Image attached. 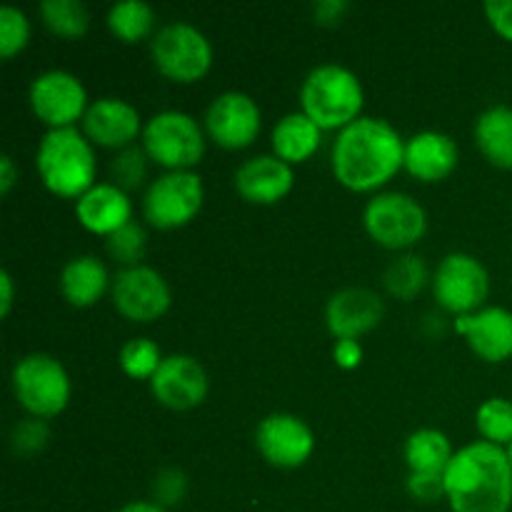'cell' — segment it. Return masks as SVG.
I'll return each mask as SVG.
<instances>
[{
	"instance_id": "obj_1",
	"label": "cell",
	"mask_w": 512,
	"mask_h": 512,
	"mask_svg": "<svg viewBox=\"0 0 512 512\" xmlns=\"http://www.w3.org/2000/svg\"><path fill=\"white\" fill-rule=\"evenodd\" d=\"M405 165V140L383 118H358L333 143V173L345 188L375 190Z\"/></svg>"
},
{
	"instance_id": "obj_2",
	"label": "cell",
	"mask_w": 512,
	"mask_h": 512,
	"mask_svg": "<svg viewBox=\"0 0 512 512\" xmlns=\"http://www.w3.org/2000/svg\"><path fill=\"white\" fill-rule=\"evenodd\" d=\"M445 498L453 512H510L512 465L508 450L488 440L458 450L445 468Z\"/></svg>"
},
{
	"instance_id": "obj_3",
	"label": "cell",
	"mask_w": 512,
	"mask_h": 512,
	"mask_svg": "<svg viewBox=\"0 0 512 512\" xmlns=\"http://www.w3.org/2000/svg\"><path fill=\"white\" fill-rule=\"evenodd\" d=\"M35 165L45 188L63 198H80L95 185V153L78 128H55L40 138Z\"/></svg>"
},
{
	"instance_id": "obj_4",
	"label": "cell",
	"mask_w": 512,
	"mask_h": 512,
	"mask_svg": "<svg viewBox=\"0 0 512 512\" xmlns=\"http://www.w3.org/2000/svg\"><path fill=\"white\" fill-rule=\"evenodd\" d=\"M300 105L320 130H343L358 120L363 110V83L353 70L338 63H323L305 75Z\"/></svg>"
},
{
	"instance_id": "obj_5",
	"label": "cell",
	"mask_w": 512,
	"mask_h": 512,
	"mask_svg": "<svg viewBox=\"0 0 512 512\" xmlns=\"http://www.w3.org/2000/svg\"><path fill=\"white\" fill-rule=\"evenodd\" d=\"M143 150L170 170H190L205 153L198 120L183 110H160L143 125Z\"/></svg>"
},
{
	"instance_id": "obj_6",
	"label": "cell",
	"mask_w": 512,
	"mask_h": 512,
	"mask_svg": "<svg viewBox=\"0 0 512 512\" xmlns=\"http://www.w3.org/2000/svg\"><path fill=\"white\" fill-rule=\"evenodd\" d=\"M13 388L18 403L35 418H53L70 400V378L53 355H25L13 368Z\"/></svg>"
},
{
	"instance_id": "obj_7",
	"label": "cell",
	"mask_w": 512,
	"mask_h": 512,
	"mask_svg": "<svg viewBox=\"0 0 512 512\" xmlns=\"http://www.w3.org/2000/svg\"><path fill=\"white\" fill-rule=\"evenodd\" d=\"M155 68L168 78L180 80V83H193L208 73L213 63V48L210 40L200 28L185 20H173L163 25L153 35L150 43Z\"/></svg>"
},
{
	"instance_id": "obj_8",
	"label": "cell",
	"mask_w": 512,
	"mask_h": 512,
	"mask_svg": "<svg viewBox=\"0 0 512 512\" xmlns=\"http://www.w3.org/2000/svg\"><path fill=\"white\" fill-rule=\"evenodd\" d=\"M363 220L370 238L393 250L410 248L428 230V215L423 205L413 195L400 193V190L373 195L365 205Z\"/></svg>"
},
{
	"instance_id": "obj_9",
	"label": "cell",
	"mask_w": 512,
	"mask_h": 512,
	"mask_svg": "<svg viewBox=\"0 0 512 512\" xmlns=\"http://www.w3.org/2000/svg\"><path fill=\"white\" fill-rule=\"evenodd\" d=\"M203 180L193 170H168L143 195V215L155 228H180L203 208Z\"/></svg>"
},
{
	"instance_id": "obj_10",
	"label": "cell",
	"mask_w": 512,
	"mask_h": 512,
	"mask_svg": "<svg viewBox=\"0 0 512 512\" xmlns=\"http://www.w3.org/2000/svg\"><path fill=\"white\" fill-rule=\"evenodd\" d=\"M435 300L455 315L478 313L490 293V275L478 258L450 253L440 260L433 275Z\"/></svg>"
},
{
	"instance_id": "obj_11",
	"label": "cell",
	"mask_w": 512,
	"mask_h": 512,
	"mask_svg": "<svg viewBox=\"0 0 512 512\" xmlns=\"http://www.w3.org/2000/svg\"><path fill=\"white\" fill-rule=\"evenodd\" d=\"M30 108L50 130L73 128L88 110V93L68 70H45L30 83Z\"/></svg>"
},
{
	"instance_id": "obj_12",
	"label": "cell",
	"mask_w": 512,
	"mask_h": 512,
	"mask_svg": "<svg viewBox=\"0 0 512 512\" xmlns=\"http://www.w3.org/2000/svg\"><path fill=\"white\" fill-rule=\"evenodd\" d=\"M170 285L163 275L148 265L118 270L113 278V303L128 320L150 323L170 308Z\"/></svg>"
},
{
	"instance_id": "obj_13",
	"label": "cell",
	"mask_w": 512,
	"mask_h": 512,
	"mask_svg": "<svg viewBox=\"0 0 512 512\" xmlns=\"http://www.w3.org/2000/svg\"><path fill=\"white\" fill-rule=\"evenodd\" d=\"M255 445L275 468H300L313 455L315 435L298 415L273 413L260 420Z\"/></svg>"
},
{
	"instance_id": "obj_14",
	"label": "cell",
	"mask_w": 512,
	"mask_h": 512,
	"mask_svg": "<svg viewBox=\"0 0 512 512\" xmlns=\"http://www.w3.org/2000/svg\"><path fill=\"white\" fill-rule=\"evenodd\" d=\"M205 130L223 148H248L260 133L258 103L240 90L218 95L205 113Z\"/></svg>"
},
{
	"instance_id": "obj_15",
	"label": "cell",
	"mask_w": 512,
	"mask_h": 512,
	"mask_svg": "<svg viewBox=\"0 0 512 512\" xmlns=\"http://www.w3.org/2000/svg\"><path fill=\"white\" fill-rule=\"evenodd\" d=\"M150 390L165 408L188 410L208 395V375L198 360L175 353L163 358L158 373L150 378Z\"/></svg>"
},
{
	"instance_id": "obj_16",
	"label": "cell",
	"mask_w": 512,
	"mask_h": 512,
	"mask_svg": "<svg viewBox=\"0 0 512 512\" xmlns=\"http://www.w3.org/2000/svg\"><path fill=\"white\" fill-rule=\"evenodd\" d=\"M455 330L465 335L475 355L488 363H503L512 355V313L505 308H480L478 313L458 315Z\"/></svg>"
},
{
	"instance_id": "obj_17",
	"label": "cell",
	"mask_w": 512,
	"mask_h": 512,
	"mask_svg": "<svg viewBox=\"0 0 512 512\" xmlns=\"http://www.w3.org/2000/svg\"><path fill=\"white\" fill-rule=\"evenodd\" d=\"M385 305L380 295L370 288H343L328 300V318L330 333L338 340L358 338L368 333L383 320Z\"/></svg>"
},
{
	"instance_id": "obj_18",
	"label": "cell",
	"mask_w": 512,
	"mask_h": 512,
	"mask_svg": "<svg viewBox=\"0 0 512 512\" xmlns=\"http://www.w3.org/2000/svg\"><path fill=\"white\" fill-rule=\"evenodd\" d=\"M83 133L103 148H128L140 133V113L120 98H100L83 115Z\"/></svg>"
},
{
	"instance_id": "obj_19",
	"label": "cell",
	"mask_w": 512,
	"mask_h": 512,
	"mask_svg": "<svg viewBox=\"0 0 512 512\" xmlns=\"http://www.w3.org/2000/svg\"><path fill=\"white\" fill-rule=\"evenodd\" d=\"M293 168L290 163L280 160L278 155H255L245 160L235 173V188L248 203L270 205L278 203L280 198L293 188Z\"/></svg>"
},
{
	"instance_id": "obj_20",
	"label": "cell",
	"mask_w": 512,
	"mask_h": 512,
	"mask_svg": "<svg viewBox=\"0 0 512 512\" xmlns=\"http://www.w3.org/2000/svg\"><path fill=\"white\" fill-rule=\"evenodd\" d=\"M75 215H78L80 225L88 228L90 233L110 238L115 230L133 220V203H130L128 193L115 183H95L78 198Z\"/></svg>"
},
{
	"instance_id": "obj_21",
	"label": "cell",
	"mask_w": 512,
	"mask_h": 512,
	"mask_svg": "<svg viewBox=\"0 0 512 512\" xmlns=\"http://www.w3.org/2000/svg\"><path fill=\"white\" fill-rule=\"evenodd\" d=\"M455 165H458V145L450 135L423 130L405 140V168L418 180L433 183L448 178Z\"/></svg>"
},
{
	"instance_id": "obj_22",
	"label": "cell",
	"mask_w": 512,
	"mask_h": 512,
	"mask_svg": "<svg viewBox=\"0 0 512 512\" xmlns=\"http://www.w3.org/2000/svg\"><path fill=\"white\" fill-rule=\"evenodd\" d=\"M108 288V268L95 255H78L68 260L60 273V290L75 308H88Z\"/></svg>"
},
{
	"instance_id": "obj_23",
	"label": "cell",
	"mask_w": 512,
	"mask_h": 512,
	"mask_svg": "<svg viewBox=\"0 0 512 512\" xmlns=\"http://www.w3.org/2000/svg\"><path fill=\"white\" fill-rule=\"evenodd\" d=\"M475 143L498 168L512 170V108L493 105L475 120Z\"/></svg>"
},
{
	"instance_id": "obj_24",
	"label": "cell",
	"mask_w": 512,
	"mask_h": 512,
	"mask_svg": "<svg viewBox=\"0 0 512 512\" xmlns=\"http://www.w3.org/2000/svg\"><path fill=\"white\" fill-rule=\"evenodd\" d=\"M320 133L323 130L303 113H288L275 123L273 128V150L285 163H303L318 150Z\"/></svg>"
},
{
	"instance_id": "obj_25",
	"label": "cell",
	"mask_w": 512,
	"mask_h": 512,
	"mask_svg": "<svg viewBox=\"0 0 512 512\" xmlns=\"http://www.w3.org/2000/svg\"><path fill=\"white\" fill-rule=\"evenodd\" d=\"M403 453L410 465V473H445L455 455L448 435L433 428H420L410 433Z\"/></svg>"
},
{
	"instance_id": "obj_26",
	"label": "cell",
	"mask_w": 512,
	"mask_h": 512,
	"mask_svg": "<svg viewBox=\"0 0 512 512\" xmlns=\"http://www.w3.org/2000/svg\"><path fill=\"white\" fill-rule=\"evenodd\" d=\"M153 25L155 10L145 0H120L108 10V28L125 43H135L150 35Z\"/></svg>"
},
{
	"instance_id": "obj_27",
	"label": "cell",
	"mask_w": 512,
	"mask_h": 512,
	"mask_svg": "<svg viewBox=\"0 0 512 512\" xmlns=\"http://www.w3.org/2000/svg\"><path fill=\"white\" fill-rule=\"evenodd\" d=\"M383 283L390 295L400 300H413L428 283V265L420 255H400L385 268Z\"/></svg>"
},
{
	"instance_id": "obj_28",
	"label": "cell",
	"mask_w": 512,
	"mask_h": 512,
	"mask_svg": "<svg viewBox=\"0 0 512 512\" xmlns=\"http://www.w3.org/2000/svg\"><path fill=\"white\" fill-rule=\"evenodd\" d=\"M40 15L45 25L63 38H78L90 25L88 8L80 0H43Z\"/></svg>"
},
{
	"instance_id": "obj_29",
	"label": "cell",
	"mask_w": 512,
	"mask_h": 512,
	"mask_svg": "<svg viewBox=\"0 0 512 512\" xmlns=\"http://www.w3.org/2000/svg\"><path fill=\"white\" fill-rule=\"evenodd\" d=\"M478 430L488 443H512V403L505 398H490L478 408Z\"/></svg>"
},
{
	"instance_id": "obj_30",
	"label": "cell",
	"mask_w": 512,
	"mask_h": 512,
	"mask_svg": "<svg viewBox=\"0 0 512 512\" xmlns=\"http://www.w3.org/2000/svg\"><path fill=\"white\" fill-rule=\"evenodd\" d=\"M160 363H163L160 348L150 338H133L120 348V368L135 380L153 378L158 373Z\"/></svg>"
},
{
	"instance_id": "obj_31",
	"label": "cell",
	"mask_w": 512,
	"mask_h": 512,
	"mask_svg": "<svg viewBox=\"0 0 512 512\" xmlns=\"http://www.w3.org/2000/svg\"><path fill=\"white\" fill-rule=\"evenodd\" d=\"M30 40V20L15 5H0V55L13 58Z\"/></svg>"
},
{
	"instance_id": "obj_32",
	"label": "cell",
	"mask_w": 512,
	"mask_h": 512,
	"mask_svg": "<svg viewBox=\"0 0 512 512\" xmlns=\"http://www.w3.org/2000/svg\"><path fill=\"white\" fill-rule=\"evenodd\" d=\"M108 253L113 255L118 263H123L125 268H133L140 265L138 260L145 253V230L140 228L135 220H130L128 225H123L120 230H115L108 238Z\"/></svg>"
},
{
	"instance_id": "obj_33",
	"label": "cell",
	"mask_w": 512,
	"mask_h": 512,
	"mask_svg": "<svg viewBox=\"0 0 512 512\" xmlns=\"http://www.w3.org/2000/svg\"><path fill=\"white\" fill-rule=\"evenodd\" d=\"M145 150L140 148H123L110 163V173L118 188H123L125 193L133 188H138L145 178Z\"/></svg>"
},
{
	"instance_id": "obj_34",
	"label": "cell",
	"mask_w": 512,
	"mask_h": 512,
	"mask_svg": "<svg viewBox=\"0 0 512 512\" xmlns=\"http://www.w3.org/2000/svg\"><path fill=\"white\" fill-rule=\"evenodd\" d=\"M50 440V430L45 425V420L40 418H28L20 420L18 425L10 433V445H13L15 455H33L38 450H43Z\"/></svg>"
},
{
	"instance_id": "obj_35",
	"label": "cell",
	"mask_w": 512,
	"mask_h": 512,
	"mask_svg": "<svg viewBox=\"0 0 512 512\" xmlns=\"http://www.w3.org/2000/svg\"><path fill=\"white\" fill-rule=\"evenodd\" d=\"M185 490H188V480L185 473L178 468H165L160 470L158 478L153 483V498L155 503L168 508V505H178L185 498Z\"/></svg>"
},
{
	"instance_id": "obj_36",
	"label": "cell",
	"mask_w": 512,
	"mask_h": 512,
	"mask_svg": "<svg viewBox=\"0 0 512 512\" xmlns=\"http://www.w3.org/2000/svg\"><path fill=\"white\" fill-rule=\"evenodd\" d=\"M408 493L420 503L445 498V473H410Z\"/></svg>"
},
{
	"instance_id": "obj_37",
	"label": "cell",
	"mask_w": 512,
	"mask_h": 512,
	"mask_svg": "<svg viewBox=\"0 0 512 512\" xmlns=\"http://www.w3.org/2000/svg\"><path fill=\"white\" fill-rule=\"evenodd\" d=\"M485 13L493 28L498 30L503 38L512 40V0H488L485 3Z\"/></svg>"
},
{
	"instance_id": "obj_38",
	"label": "cell",
	"mask_w": 512,
	"mask_h": 512,
	"mask_svg": "<svg viewBox=\"0 0 512 512\" xmlns=\"http://www.w3.org/2000/svg\"><path fill=\"white\" fill-rule=\"evenodd\" d=\"M333 358L340 368L345 370H353L358 368L360 360H363V348L355 338H343V340H335V348H333Z\"/></svg>"
},
{
	"instance_id": "obj_39",
	"label": "cell",
	"mask_w": 512,
	"mask_h": 512,
	"mask_svg": "<svg viewBox=\"0 0 512 512\" xmlns=\"http://www.w3.org/2000/svg\"><path fill=\"white\" fill-rule=\"evenodd\" d=\"M348 8H350L348 0H318V3L313 5L315 18H318V23H325V25L340 20V15H343Z\"/></svg>"
},
{
	"instance_id": "obj_40",
	"label": "cell",
	"mask_w": 512,
	"mask_h": 512,
	"mask_svg": "<svg viewBox=\"0 0 512 512\" xmlns=\"http://www.w3.org/2000/svg\"><path fill=\"white\" fill-rule=\"evenodd\" d=\"M15 180H18V168H15L10 155H3V158H0V190H3V193H10Z\"/></svg>"
},
{
	"instance_id": "obj_41",
	"label": "cell",
	"mask_w": 512,
	"mask_h": 512,
	"mask_svg": "<svg viewBox=\"0 0 512 512\" xmlns=\"http://www.w3.org/2000/svg\"><path fill=\"white\" fill-rule=\"evenodd\" d=\"M0 290H3V300H0V313L8 315L10 305H13V295H15L13 278H10L8 270H3V273H0Z\"/></svg>"
},
{
	"instance_id": "obj_42",
	"label": "cell",
	"mask_w": 512,
	"mask_h": 512,
	"mask_svg": "<svg viewBox=\"0 0 512 512\" xmlns=\"http://www.w3.org/2000/svg\"><path fill=\"white\" fill-rule=\"evenodd\" d=\"M118 512H168L163 505L158 503H148V500H135V503L123 505Z\"/></svg>"
},
{
	"instance_id": "obj_43",
	"label": "cell",
	"mask_w": 512,
	"mask_h": 512,
	"mask_svg": "<svg viewBox=\"0 0 512 512\" xmlns=\"http://www.w3.org/2000/svg\"><path fill=\"white\" fill-rule=\"evenodd\" d=\"M508 458H510V465H512V443L508 445Z\"/></svg>"
}]
</instances>
